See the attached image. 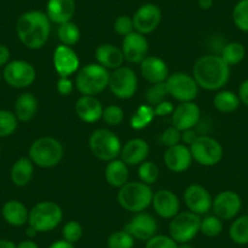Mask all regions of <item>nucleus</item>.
<instances>
[{"instance_id": "f257e3e1", "label": "nucleus", "mask_w": 248, "mask_h": 248, "mask_svg": "<svg viewBox=\"0 0 248 248\" xmlns=\"http://www.w3.org/2000/svg\"><path fill=\"white\" fill-rule=\"evenodd\" d=\"M230 68L220 55H204L195 62L192 77L201 89L219 92L230 79Z\"/></svg>"}, {"instance_id": "f03ea898", "label": "nucleus", "mask_w": 248, "mask_h": 248, "mask_svg": "<svg viewBox=\"0 0 248 248\" xmlns=\"http://www.w3.org/2000/svg\"><path fill=\"white\" fill-rule=\"evenodd\" d=\"M51 22L46 14L40 10H30L18 17L16 34L27 49H42L49 40Z\"/></svg>"}, {"instance_id": "7ed1b4c3", "label": "nucleus", "mask_w": 248, "mask_h": 248, "mask_svg": "<svg viewBox=\"0 0 248 248\" xmlns=\"http://www.w3.org/2000/svg\"><path fill=\"white\" fill-rule=\"evenodd\" d=\"M154 191L151 186L142 181H128L118 189L117 200L124 211L130 213L145 212L152 203Z\"/></svg>"}, {"instance_id": "20e7f679", "label": "nucleus", "mask_w": 248, "mask_h": 248, "mask_svg": "<svg viewBox=\"0 0 248 248\" xmlns=\"http://www.w3.org/2000/svg\"><path fill=\"white\" fill-rule=\"evenodd\" d=\"M109 75L111 72L96 62L88 63L78 70L75 87L82 95L96 96L108 88Z\"/></svg>"}, {"instance_id": "39448f33", "label": "nucleus", "mask_w": 248, "mask_h": 248, "mask_svg": "<svg viewBox=\"0 0 248 248\" xmlns=\"http://www.w3.org/2000/svg\"><path fill=\"white\" fill-rule=\"evenodd\" d=\"M63 154L62 144L52 137L38 138L28 150V157L33 164L44 169L56 167L63 158Z\"/></svg>"}, {"instance_id": "423d86ee", "label": "nucleus", "mask_w": 248, "mask_h": 248, "mask_svg": "<svg viewBox=\"0 0 248 248\" xmlns=\"http://www.w3.org/2000/svg\"><path fill=\"white\" fill-rule=\"evenodd\" d=\"M63 212L60 204L52 201H42L30 209L28 225L37 232H49L61 224Z\"/></svg>"}, {"instance_id": "0eeeda50", "label": "nucleus", "mask_w": 248, "mask_h": 248, "mask_svg": "<svg viewBox=\"0 0 248 248\" xmlns=\"http://www.w3.org/2000/svg\"><path fill=\"white\" fill-rule=\"evenodd\" d=\"M121 139L112 130L99 128L89 138V147L94 157L99 161L109 162L118 158L122 151Z\"/></svg>"}, {"instance_id": "6e6552de", "label": "nucleus", "mask_w": 248, "mask_h": 248, "mask_svg": "<svg viewBox=\"0 0 248 248\" xmlns=\"http://www.w3.org/2000/svg\"><path fill=\"white\" fill-rule=\"evenodd\" d=\"M201 217L192 212H179L174 218L170 219L168 231L169 236L179 245L189 243L200 232Z\"/></svg>"}, {"instance_id": "1a4fd4ad", "label": "nucleus", "mask_w": 248, "mask_h": 248, "mask_svg": "<svg viewBox=\"0 0 248 248\" xmlns=\"http://www.w3.org/2000/svg\"><path fill=\"white\" fill-rule=\"evenodd\" d=\"M192 159L200 166L214 167L223 159L224 150L220 142L208 135L197 137L189 146Z\"/></svg>"}, {"instance_id": "9d476101", "label": "nucleus", "mask_w": 248, "mask_h": 248, "mask_svg": "<svg viewBox=\"0 0 248 248\" xmlns=\"http://www.w3.org/2000/svg\"><path fill=\"white\" fill-rule=\"evenodd\" d=\"M3 80L11 88L26 89L35 82L37 71L31 62L25 60H13L1 71Z\"/></svg>"}, {"instance_id": "9b49d317", "label": "nucleus", "mask_w": 248, "mask_h": 248, "mask_svg": "<svg viewBox=\"0 0 248 248\" xmlns=\"http://www.w3.org/2000/svg\"><path fill=\"white\" fill-rule=\"evenodd\" d=\"M139 85L138 76L133 68L122 66L112 71L109 75L108 89L112 94L121 100H129L135 95Z\"/></svg>"}, {"instance_id": "f8f14e48", "label": "nucleus", "mask_w": 248, "mask_h": 248, "mask_svg": "<svg viewBox=\"0 0 248 248\" xmlns=\"http://www.w3.org/2000/svg\"><path fill=\"white\" fill-rule=\"evenodd\" d=\"M168 94L179 102H191L197 97L200 87L192 75L175 72L169 75L166 80Z\"/></svg>"}, {"instance_id": "ddd939ff", "label": "nucleus", "mask_w": 248, "mask_h": 248, "mask_svg": "<svg viewBox=\"0 0 248 248\" xmlns=\"http://www.w3.org/2000/svg\"><path fill=\"white\" fill-rule=\"evenodd\" d=\"M184 202L190 212L201 217L212 211L213 197L204 186L191 184L184 191Z\"/></svg>"}, {"instance_id": "4468645a", "label": "nucleus", "mask_w": 248, "mask_h": 248, "mask_svg": "<svg viewBox=\"0 0 248 248\" xmlns=\"http://www.w3.org/2000/svg\"><path fill=\"white\" fill-rule=\"evenodd\" d=\"M242 209V199L232 190H224L213 199L212 211L221 220H231L238 216Z\"/></svg>"}, {"instance_id": "2eb2a0df", "label": "nucleus", "mask_w": 248, "mask_h": 248, "mask_svg": "<svg viewBox=\"0 0 248 248\" xmlns=\"http://www.w3.org/2000/svg\"><path fill=\"white\" fill-rule=\"evenodd\" d=\"M52 65L59 77H70L80 68V60L72 46L60 44L54 50Z\"/></svg>"}, {"instance_id": "dca6fc26", "label": "nucleus", "mask_w": 248, "mask_h": 248, "mask_svg": "<svg viewBox=\"0 0 248 248\" xmlns=\"http://www.w3.org/2000/svg\"><path fill=\"white\" fill-rule=\"evenodd\" d=\"M162 21V11L156 4L147 3L140 6L133 16L134 31L147 35L157 30Z\"/></svg>"}, {"instance_id": "f3484780", "label": "nucleus", "mask_w": 248, "mask_h": 248, "mask_svg": "<svg viewBox=\"0 0 248 248\" xmlns=\"http://www.w3.org/2000/svg\"><path fill=\"white\" fill-rule=\"evenodd\" d=\"M124 230L128 231L135 240L146 242L157 233L158 224L154 216L146 212H140L135 213L134 217L125 224Z\"/></svg>"}, {"instance_id": "a211bd4d", "label": "nucleus", "mask_w": 248, "mask_h": 248, "mask_svg": "<svg viewBox=\"0 0 248 248\" xmlns=\"http://www.w3.org/2000/svg\"><path fill=\"white\" fill-rule=\"evenodd\" d=\"M122 52L124 60L129 63H141L142 60L149 56V42L141 33L133 32L122 40Z\"/></svg>"}, {"instance_id": "6ab92c4d", "label": "nucleus", "mask_w": 248, "mask_h": 248, "mask_svg": "<svg viewBox=\"0 0 248 248\" xmlns=\"http://www.w3.org/2000/svg\"><path fill=\"white\" fill-rule=\"evenodd\" d=\"M200 119H201V109L199 105L195 104L194 101L180 102L171 113L173 127H175L180 132L194 129L199 124Z\"/></svg>"}, {"instance_id": "aec40b11", "label": "nucleus", "mask_w": 248, "mask_h": 248, "mask_svg": "<svg viewBox=\"0 0 248 248\" xmlns=\"http://www.w3.org/2000/svg\"><path fill=\"white\" fill-rule=\"evenodd\" d=\"M163 161L167 168L173 173H184L191 167L192 156L187 145L180 144L167 147L163 155Z\"/></svg>"}, {"instance_id": "412c9836", "label": "nucleus", "mask_w": 248, "mask_h": 248, "mask_svg": "<svg viewBox=\"0 0 248 248\" xmlns=\"http://www.w3.org/2000/svg\"><path fill=\"white\" fill-rule=\"evenodd\" d=\"M151 206L157 216L170 220L180 212V200L170 190L161 189L154 192Z\"/></svg>"}, {"instance_id": "4be33fe9", "label": "nucleus", "mask_w": 248, "mask_h": 248, "mask_svg": "<svg viewBox=\"0 0 248 248\" xmlns=\"http://www.w3.org/2000/svg\"><path fill=\"white\" fill-rule=\"evenodd\" d=\"M140 73L150 84L166 82L169 77V68L164 60L158 56H146L140 63Z\"/></svg>"}, {"instance_id": "5701e85b", "label": "nucleus", "mask_w": 248, "mask_h": 248, "mask_svg": "<svg viewBox=\"0 0 248 248\" xmlns=\"http://www.w3.org/2000/svg\"><path fill=\"white\" fill-rule=\"evenodd\" d=\"M150 154V146L146 140L141 138H134L128 140L122 146V151L119 157L124 163L129 166H139L142 162L146 161Z\"/></svg>"}, {"instance_id": "b1692460", "label": "nucleus", "mask_w": 248, "mask_h": 248, "mask_svg": "<svg viewBox=\"0 0 248 248\" xmlns=\"http://www.w3.org/2000/svg\"><path fill=\"white\" fill-rule=\"evenodd\" d=\"M75 111L78 118L82 122L95 123L102 118L104 106L96 96L82 95L76 102Z\"/></svg>"}, {"instance_id": "393cba45", "label": "nucleus", "mask_w": 248, "mask_h": 248, "mask_svg": "<svg viewBox=\"0 0 248 248\" xmlns=\"http://www.w3.org/2000/svg\"><path fill=\"white\" fill-rule=\"evenodd\" d=\"M45 14L57 26L70 22L76 14V0H47Z\"/></svg>"}, {"instance_id": "a878e982", "label": "nucleus", "mask_w": 248, "mask_h": 248, "mask_svg": "<svg viewBox=\"0 0 248 248\" xmlns=\"http://www.w3.org/2000/svg\"><path fill=\"white\" fill-rule=\"evenodd\" d=\"M95 60H96V63H99L108 71H114L122 67L123 62L125 61L121 47L109 44V43H105V44L99 45L96 47Z\"/></svg>"}, {"instance_id": "bb28decb", "label": "nucleus", "mask_w": 248, "mask_h": 248, "mask_svg": "<svg viewBox=\"0 0 248 248\" xmlns=\"http://www.w3.org/2000/svg\"><path fill=\"white\" fill-rule=\"evenodd\" d=\"M1 217L9 225L20 228V226L28 224L30 209L23 202L18 201V200H9L3 204Z\"/></svg>"}, {"instance_id": "cd10ccee", "label": "nucleus", "mask_w": 248, "mask_h": 248, "mask_svg": "<svg viewBox=\"0 0 248 248\" xmlns=\"http://www.w3.org/2000/svg\"><path fill=\"white\" fill-rule=\"evenodd\" d=\"M105 179L109 186L121 189L129 181V168L121 158L107 162L105 167Z\"/></svg>"}, {"instance_id": "c85d7f7f", "label": "nucleus", "mask_w": 248, "mask_h": 248, "mask_svg": "<svg viewBox=\"0 0 248 248\" xmlns=\"http://www.w3.org/2000/svg\"><path fill=\"white\" fill-rule=\"evenodd\" d=\"M34 174V164L30 157H20L14 162L10 170V179L18 187H25L31 183Z\"/></svg>"}, {"instance_id": "c756f323", "label": "nucleus", "mask_w": 248, "mask_h": 248, "mask_svg": "<svg viewBox=\"0 0 248 248\" xmlns=\"http://www.w3.org/2000/svg\"><path fill=\"white\" fill-rule=\"evenodd\" d=\"M38 112V99L32 93H22L18 95L14 106V113L18 122H30Z\"/></svg>"}, {"instance_id": "7c9ffc66", "label": "nucleus", "mask_w": 248, "mask_h": 248, "mask_svg": "<svg viewBox=\"0 0 248 248\" xmlns=\"http://www.w3.org/2000/svg\"><path fill=\"white\" fill-rule=\"evenodd\" d=\"M214 108L220 113H232L240 107L241 100L238 94L231 90H219L213 97Z\"/></svg>"}, {"instance_id": "2f4dec72", "label": "nucleus", "mask_w": 248, "mask_h": 248, "mask_svg": "<svg viewBox=\"0 0 248 248\" xmlns=\"http://www.w3.org/2000/svg\"><path fill=\"white\" fill-rule=\"evenodd\" d=\"M229 237L236 245H248V214L233 219L229 228Z\"/></svg>"}, {"instance_id": "473e14b6", "label": "nucleus", "mask_w": 248, "mask_h": 248, "mask_svg": "<svg viewBox=\"0 0 248 248\" xmlns=\"http://www.w3.org/2000/svg\"><path fill=\"white\" fill-rule=\"evenodd\" d=\"M155 118H156V114H155L154 107L150 105H140L130 117V128L134 130L145 129L152 123Z\"/></svg>"}, {"instance_id": "72a5a7b5", "label": "nucleus", "mask_w": 248, "mask_h": 248, "mask_svg": "<svg viewBox=\"0 0 248 248\" xmlns=\"http://www.w3.org/2000/svg\"><path fill=\"white\" fill-rule=\"evenodd\" d=\"M220 57L229 66H236L246 57V47L240 42L226 43L220 51Z\"/></svg>"}, {"instance_id": "f704fd0d", "label": "nucleus", "mask_w": 248, "mask_h": 248, "mask_svg": "<svg viewBox=\"0 0 248 248\" xmlns=\"http://www.w3.org/2000/svg\"><path fill=\"white\" fill-rule=\"evenodd\" d=\"M57 38L61 42L62 45H67V46H75L79 43L80 40V30L77 26V23L66 22L62 23L57 27Z\"/></svg>"}, {"instance_id": "c9c22d12", "label": "nucleus", "mask_w": 248, "mask_h": 248, "mask_svg": "<svg viewBox=\"0 0 248 248\" xmlns=\"http://www.w3.org/2000/svg\"><path fill=\"white\" fill-rule=\"evenodd\" d=\"M223 220L214 214H212V216L206 214L203 218H201L200 232L203 233L206 237H217L223 232Z\"/></svg>"}, {"instance_id": "e433bc0d", "label": "nucleus", "mask_w": 248, "mask_h": 248, "mask_svg": "<svg viewBox=\"0 0 248 248\" xmlns=\"http://www.w3.org/2000/svg\"><path fill=\"white\" fill-rule=\"evenodd\" d=\"M18 119L9 109H0V139L13 135L17 130Z\"/></svg>"}, {"instance_id": "4c0bfd02", "label": "nucleus", "mask_w": 248, "mask_h": 248, "mask_svg": "<svg viewBox=\"0 0 248 248\" xmlns=\"http://www.w3.org/2000/svg\"><path fill=\"white\" fill-rule=\"evenodd\" d=\"M232 22L237 30L248 33V0H240L233 6Z\"/></svg>"}, {"instance_id": "58836bf2", "label": "nucleus", "mask_w": 248, "mask_h": 248, "mask_svg": "<svg viewBox=\"0 0 248 248\" xmlns=\"http://www.w3.org/2000/svg\"><path fill=\"white\" fill-rule=\"evenodd\" d=\"M135 238L128 231L118 230L112 232L107 238L108 248H134Z\"/></svg>"}, {"instance_id": "ea45409f", "label": "nucleus", "mask_w": 248, "mask_h": 248, "mask_svg": "<svg viewBox=\"0 0 248 248\" xmlns=\"http://www.w3.org/2000/svg\"><path fill=\"white\" fill-rule=\"evenodd\" d=\"M138 175H139L140 181L147 184V185H154L159 176V168L155 162L152 161H144L141 164H139L138 169Z\"/></svg>"}, {"instance_id": "a19ab883", "label": "nucleus", "mask_w": 248, "mask_h": 248, "mask_svg": "<svg viewBox=\"0 0 248 248\" xmlns=\"http://www.w3.org/2000/svg\"><path fill=\"white\" fill-rule=\"evenodd\" d=\"M61 233L63 240L75 245V243H77L78 241H80V238L83 237L84 230H83V226L79 221L68 220L67 223L63 225V228H62Z\"/></svg>"}, {"instance_id": "79ce46f5", "label": "nucleus", "mask_w": 248, "mask_h": 248, "mask_svg": "<svg viewBox=\"0 0 248 248\" xmlns=\"http://www.w3.org/2000/svg\"><path fill=\"white\" fill-rule=\"evenodd\" d=\"M101 119L109 127H118L124 121L123 108L117 105H108V106L104 107Z\"/></svg>"}, {"instance_id": "37998d69", "label": "nucleus", "mask_w": 248, "mask_h": 248, "mask_svg": "<svg viewBox=\"0 0 248 248\" xmlns=\"http://www.w3.org/2000/svg\"><path fill=\"white\" fill-rule=\"evenodd\" d=\"M168 89H167L166 82L157 83V84H151V87L146 92V101L147 105L155 107L159 102L164 101L168 96Z\"/></svg>"}, {"instance_id": "c03bdc74", "label": "nucleus", "mask_w": 248, "mask_h": 248, "mask_svg": "<svg viewBox=\"0 0 248 248\" xmlns=\"http://www.w3.org/2000/svg\"><path fill=\"white\" fill-rule=\"evenodd\" d=\"M113 30L121 37H127L128 34L134 32V23H133V17L128 15H121L114 20Z\"/></svg>"}, {"instance_id": "a18cd8bd", "label": "nucleus", "mask_w": 248, "mask_h": 248, "mask_svg": "<svg viewBox=\"0 0 248 248\" xmlns=\"http://www.w3.org/2000/svg\"><path fill=\"white\" fill-rule=\"evenodd\" d=\"M145 248H179V243L175 242L169 235H155L146 241Z\"/></svg>"}, {"instance_id": "49530a36", "label": "nucleus", "mask_w": 248, "mask_h": 248, "mask_svg": "<svg viewBox=\"0 0 248 248\" xmlns=\"http://www.w3.org/2000/svg\"><path fill=\"white\" fill-rule=\"evenodd\" d=\"M159 141H161V144L166 147H171L174 146V145L180 144L181 132L171 125V127L167 128V129L162 133L161 137H159Z\"/></svg>"}, {"instance_id": "de8ad7c7", "label": "nucleus", "mask_w": 248, "mask_h": 248, "mask_svg": "<svg viewBox=\"0 0 248 248\" xmlns=\"http://www.w3.org/2000/svg\"><path fill=\"white\" fill-rule=\"evenodd\" d=\"M57 93L62 96H70L72 92L75 90V83L70 77H59L56 82Z\"/></svg>"}, {"instance_id": "09e8293b", "label": "nucleus", "mask_w": 248, "mask_h": 248, "mask_svg": "<svg viewBox=\"0 0 248 248\" xmlns=\"http://www.w3.org/2000/svg\"><path fill=\"white\" fill-rule=\"evenodd\" d=\"M174 108H175V107H174V105L171 104L170 101H168V100H164V101L159 102L158 105H156V106L154 107L156 117L169 116V114L173 113Z\"/></svg>"}, {"instance_id": "8fccbe9b", "label": "nucleus", "mask_w": 248, "mask_h": 248, "mask_svg": "<svg viewBox=\"0 0 248 248\" xmlns=\"http://www.w3.org/2000/svg\"><path fill=\"white\" fill-rule=\"evenodd\" d=\"M10 57H11L10 49H9L6 45L0 44V70L5 67L9 62H10Z\"/></svg>"}, {"instance_id": "3c124183", "label": "nucleus", "mask_w": 248, "mask_h": 248, "mask_svg": "<svg viewBox=\"0 0 248 248\" xmlns=\"http://www.w3.org/2000/svg\"><path fill=\"white\" fill-rule=\"evenodd\" d=\"M237 94L241 100V104H243L245 106L248 107V78L241 83L240 87H238Z\"/></svg>"}, {"instance_id": "603ef678", "label": "nucleus", "mask_w": 248, "mask_h": 248, "mask_svg": "<svg viewBox=\"0 0 248 248\" xmlns=\"http://www.w3.org/2000/svg\"><path fill=\"white\" fill-rule=\"evenodd\" d=\"M197 135L196 133L194 132V129H189V130H184V132H181V142L185 145H187V146H190V145L192 144V142L196 140Z\"/></svg>"}, {"instance_id": "864d4df0", "label": "nucleus", "mask_w": 248, "mask_h": 248, "mask_svg": "<svg viewBox=\"0 0 248 248\" xmlns=\"http://www.w3.org/2000/svg\"><path fill=\"white\" fill-rule=\"evenodd\" d=\"M49 248H76V246L73 243L67 242L63 238L62 240H57L55 242H52L51 245L49 246Z\"/></svg>"}, {"instance_id": "5fc2aeb1", "label": "nucleus", "mask_w": 248, "mask_h": 248, "mask_svg": "<svg viewBox=\"0 0 248 248\" xmlns=\"http://www.w3.org/2000/svg\"><path fill=\"white\" fill-rule=\"evenodd\" d=\"M16 248H39V246L33 240H25L16 245Z\"/></svg>"}, {"instance_id": "6e6d98bb", "label": "nucleus", "mask_w": 248, "mask_h": 248, "mask_svg": "<svg viewBox=\"0 0 248 248\" xmlns=\"http://www.w3.org/2000/svg\"><path fill=\"white\" fill-rule=\"evenodd\" d=\"M199 6L202 10H209L213 6V0H199Z\"/></svg>"}, {"instance_id": "4d7b16f0", "label": "nucleus", "mask_w": 248, "mask_h": 248, "mask_svg": "<svg viewBox=\"0 0 248 248\" xmlns=\"http://www.w3.org/2000/svg\"><path fill=\"white\" fill-rule=\"evenodd\" d=\"M0 248H16V243L10 240H0Z\"/></svg>"}, {"instance_id": "13d9d810", "label": "nucleus", "mask_w": 248, "mask_h": 248, "mask_svg": "<svg viewBox=\"0 0 248 248\" xmlns=\"http://www.w3.org/2000/svg\"><path fill=\"white\" fill-rule=\"evenodd\" d=\"M37 230H35V229H33L32 226H30L28 225V228L26 229V235H27V237H30V238H33V237H35V236H37Z\"/></svg>"}, {"instance_id": "bf43d9fd", "label": "nucleus", "mask_w": 248, "mask_h": 248, "mask_svg": "<svg viewBox=\"0 0 248 248\" xmlns=\"http://www.w3.org/2000/svg\"><path fill=\"white\" fill-rule=\"evenodd\" d=\"M1 79H3V75H1V70H0V82H1Z\"/></svg>"}]
</instances>
